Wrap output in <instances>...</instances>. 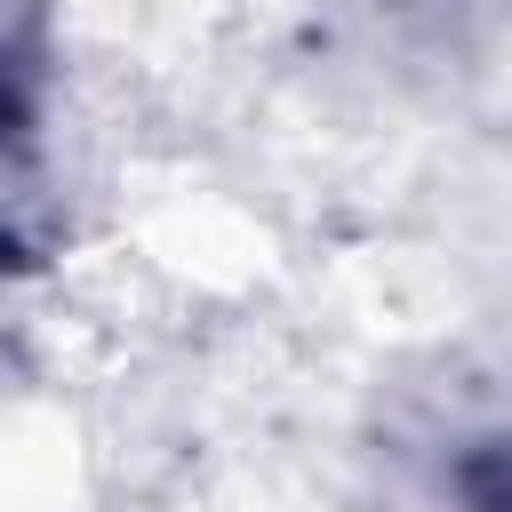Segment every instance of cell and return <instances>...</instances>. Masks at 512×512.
<instances>
[{
    "label": "cell",
    "instance_id": "obj_1",
    "mask_svg": "<svg viewBox=\"0 0 512 512\" xmlns=\"http://www.w3.org/2000/svg\"><path fill=\"white\" fill-rule=\"evenodd\" d=\"M464 504L472 512H512V440L504 448H480L464 464Z\"/></svg>",
    "mask_w": 512,
    "mask_h": 512
}]
</instances>
